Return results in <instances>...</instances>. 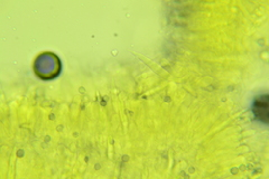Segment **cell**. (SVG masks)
<instances>
[{"instance_id":"1","label":"cell","mask_w":269,"mask_h":179,"mask_svg":"<svg viewBox=\"0 0 269 179\" xmlns=\"http://www.w3.org/2000/svg\"><path fill=\"white\" fill-rule=\"evenodd\" d=\"M267 95H264L262 98H258L255 102L254 105V112L257 115L259 120L264 122L268 121V102H267Z\"/></svg>"}]
</instances>
